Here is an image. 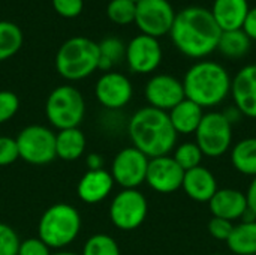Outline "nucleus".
<instances>
[{"label": "nucleus", "mask_w": 256, "mask_h": 255, "mask_svg": "<svg viewBox=\"0 0 256 255\" xmlns=\"http://www.w3.org/2000/svg\"><path fill=\"white\" fill-rule=\"evenodd\" d=\"M204 113L206 111L198 104L184 98L171 111H168V117L177 135L188 137V135H195L204 117Z\"/></svg>", "instance_id": "412c9836"}, {"label": "nucleus", "mask_w": 256, "mask_h": 255, "mask_svg": "<svg viewBox=\"0 0 256 255\" xmlns=\"http://www.w3.org/2000/svg\"><path fill=\"white\" fill-rule=\"evenodd\" d=\"M81 255H122V252L114 237L105 233H98L86 240Z\"/></svg>", "instance_id": "c85d7f7f"}, {"label": "nucleus", "mask_w": 256, "mask_h": 255, "mask_svg": "<svg viewBox=\"0 0 256 255\" xmlns=\"http://www.w3.org/2000/svg\"><path fill=\"white\" fill-rule=\"evenodd\" d=\"M136 3L130 0H111L106 6L108 18L118 26H126L135 23Z\"/></svg>", "instance_id": "c756f323"}, {"label": "nucleus", "mask_w": 256, "mask_h": 255, "mask_svg": "<svg viewBox=\"0 0 256 255\" xmlns=\"http://www.w3.org/2000/svg\"><path fill=\"white\" fill-rule=\"evenodd\" d=\"M54 65L58 75L64 80H84L98 69L99 47L88 38L74 36L60 45Z\"/></svg>", "instance_id": "39448f33"}, {"label": "nucleus", "mask_w": 256, "mask_h": 255, "mask_svg": "<svg viewBox=\"0 0 256 255\" xmlns=\"http://www.w3.org/2000/svg\"><path fill=\"white\" fill-rule=\"evenodd\" d=\"M184 170L171 155L153 158L148 162L146 183L158 194H174L182 189Z\"/></svg>", "instance_id": "2eb2a0df"}, {"label": "nucleus", "mask_w": 256, "mask_h": 255, "mask_svg": "<svg viewBox=\"0 0 256 255\" xmlns=\"http://www.w3.org/2000/svg\"><path fill=\"white\" fill-rule=\"evenodd\" d=\"M130 2H134V3H138L140 0H130Z\"/></svg>", "instance_id": "37998d69"}, {"label": "nucleus", "mask_w": 256, "mask_h": 255, "mask_svg": "<svg viewBox=\"0 0 256 255\" xmlns=\"http://www.w3.org/2000/svg\"><path fill=\"white\" fill-rule=\"evenodd\" d=\"M182 189L184 194L196 203H208L218 192V179L212 170L204 165L184 171Z\"/></svg>", "instance_id": "6ab92c4d"}, {"label": "nucleus", "mask_w": 256, "mask_h": 255, "mask_svg": "<svg viewBox=\"0 0 256 255\" xmlns=\"http://www.w3.org/2000/svg\"><path fill=\"white\" fill-rule=\"evenodd\" d=\"M94 95L104 108L122 110L132 101L134 86L124 74L110 71L100 75L96 81Z\"/></svg>", "instance_id": "4468645a"}, {"label": "nucleus", "mask_w": 256, "mask_h": 255, "mask_svg": "<svg viewBox=\"0 0 256 255\" xmlns=\"http://www.w3.org/2000/svg\"><path fill=\"white\" fill-rule=\"evenodd\" d=\"M24 35L21 29L8 20H0V62L14 57L22 47Z\"/></svg>", "instance_id": "a878e982"}, {"label": "nucleus", "mask_w": 256, "mask_h": 255, "mask_svg": "<svg viewBox=\"0 0 256 255\" xmlns=\"http://www.w3.org/2000/svg\"><path fill=\"white\" fill-rule=\"evenodd\" d=\"M232 228H234V224L222 218H212L207 224L208 234L219 242H226L228 237L231 236Z\"/></svg>", "instance_id": "72a5a7b5"}, {"label": "nucleus", "mask_w": 256, "mask_h": 255, "mask_svg": "<svg viewBox=\"0 0 256 255\" xmlns=\"http://www.w3.org/2000/svg\"><path fill=\"white\" fill-rule=\"evenodd\" d=\"M232 168L246 177H256V137H246L232 144L230 150Z\"/></svg>", "instance_id": "5701e85b"}, {"label": "nucleus", "mask_w": 256, "mask_h": 255, "mask_svg": "<svg viewBox=\"0 0 256 255\" xmlns=\"http://www.w3.org/2000/svg\"><path fill=\"white\" fill-rule=\"evenodd\" d=\"M110 219L122 231L140 228L148 213V201L140 189H122L110 203Z\"/></svg>", "instance_id": "1a4fd4ad"}, {"label": "nucleus", "mask_w": 256, "mask_h": 255, "mask_svg": "<svg viewBox=\"0 0 256 255\" xmlns=\"http://www.w3.org/2000/svg\"><path fill=\"white\" fill-rule=\"evenodd\" d=\"M222 30L210 9L188 6L177 12L170 36L174 47L186 57L202 60L218 50Z\"/></svg>", "instance_id": "f257e3e1"}, {"label": "nucleus", "mask_w": 256, "mask_h": 255, "mask_svg": "<svg viewBox=\"0 0 256 255\" xmlns=\"http://www.w3.org/2000/svg\"><path fill=\"white\" fill-rule=\"evenodd\" d=\"M20 159L30 165H46L56 155V134L44 125H28L16 135Z\"/></svg>", "instance_id": "6e6552de"}, {"label": "nucleus", "mask_w": 256, "mask_h": 255, "mask_svg": "<svg viewBox=\"0 0 256 255\" xmlns=\"http://www.w3.org/2000/svg\"><path fill=\"white\" fill-rule=\"evenodd\" d=\"M128 135L132 146L150 159L171 155L178 141L168 113L148 105L138 108L130 116Z\"/></svg>", "instance_id": "f03ea898"}, {"label": "nucleus", "mask_w": 256, "mask_h": 255, "mask_svg": "<svg viewBox=\"0 0 256 255\" xmlns=\"http://www.w3.org/2000/svg\"><path fill=\"white\" fill-rule=\"evenodd\" d=\"M252 47V41L249 36L242 30H230V32H222L219 44H218V51L226 57V59H243Z\"/></svg>", "instance_id": "393cba45"}, {"label": "nucleus", "mask_w": 256, "mask_h": 255, "mask_svg": "<svg viewBox=\"0 0 256 255\" xmlns=\"http://www.w3.org/2000/svg\"><path fill=\"white\" fill-rule=\"evenodd\" d=\"M150 158L134 146L122 149L111 162V176L122 189H138L146 183Z\"/></svg>", "instance_id": "9d476101"}, {"label": "nucleus", "mask_w": 256, "mask_h": 255, "mask_svg": "<svg viewBox=\"0 0 256 255\" xmlns=\"http://www.w3.org/2000/svg\"><path fill=\"white\" fill-rule=\"evenodd\" d=\"M232 105L240 110L244 119L256 120V63L237 71L231 83Z\"/></svg>", "instance_id": "dca6fc26"}, {"label": "nucleus", "mask_w": 256, "mask_h": 255, "mask_svg": "<svg viewBox=\"0 0 256 255\" xmlns=\"http://www.w3.org/2000/svg\"><path fill=\"white\" fill-rule=\"evenodd\" d=\"M164 59V51L159 39L148 35H136L126 45L124 60L129 69L135 74H152L154 72Z\"/></svg>", "instance_id": "f8f14e48"}, {"label": "nucleus", "mask_w": 256, "mask_h": 255, "mask_svg": "<svg viewBox=\"0 0 256 255\" xmlns=\"http://www.w3.org/2000/svg\"><path fill=\"white\" fill-rule=\"evenodd\" d=\"M20 159L16 140L8 135H0V167L12 165Z\"/></svg>", "instance_id": "473e14b6"}, {"label": "nucleus", "mask_w": 256, "mask_h": 255, "mask_svg": "<svg viewBox=\"0 0 256 255\" xmlns=\"http://www.w3.org/2000/svg\"><path fill=\"white\" fill-rule=\"evenodd\" d=\"M174 161L182 167V170L188 171L192 170L195 167L202 165L204 161V153L201 152L200 146L195 141H183V143H177L176 149L172 150Z\"/></svg>", "instance_id": "cd10ccee"}, {"label": "nucleus", "mask_w": 256, "mask_h": 255, "mask_svg": "<svg viewBox=\"0 0 256 255\" xmlns=\"http://www.w3.org/2000/svg\"><path fill=\"white\" fill-rule=\"evenodd\" d=\"M230 252L234 255H256V221L237 222L231 236L225 242Z\"/></svg>", "instance_id": "b1692460"}, {"label": "nucleus", "mask_w": 256, "mask_h": 255, "mask_svg": "<svg viewBox=\"0 0 256 255\" xmlns=\"http://www.w3.org/2000/svg\"><path fill=\"white\" fill-rule=\"evenodd\" d=\"M20 110V98L10 90H0V125L8 123Z\"/></svg>", "instance_id": "7c9ffc66"}, {"label": "nucleus", "mask_w": 256, "mask_h": 255, "mask_svg": "<svg viewBox=\"0 0 256 255\" xmlns=\"http://www.w3.org/2000/svg\"><path fill=\"white\" fill-rule=\"evenodd\" d=\"M99 65L98 69L110 72L117 63H120L126 56V45L122 39L110 36L102 39L99 44Z\"/></svg>", "instance_id": "bb28decb"}, {"label": "nucleus", "mask_w": 256, "mask_h": 255, "mask_svg": "<svg viewBox=\"0 0 256 255\" xmlns=\"http://www.w3.org/2000/svg\"><path fill=\"white\" fill-rule=\"evenodd\" d=\"M222 114L226 117V120H228L232 126L238 125V123L244 119V116L240 113V110H238L237 107H234V105H230V107L224 108V110H222Z\"/></svg>", "instance_id": "4c0bfd02"}, {"label": "nucleus", "mask_w": 256, "mask_h": 255, "mask_svg": "<svg viewBox=\"0 0 256 255\" xmlns=\"http://www.w3.org/2000/svg\"><path fill=\"white\" fill-rule=\"evenodd\" d=\"M114 185L116 183L111 173L105 168L87 170L76 185V195L86 204H98L108 198L114 189Z\"/></svg>", "instance_id": "a211bd4d"}, {"label": "nucleus", "mask_w": 256, "mask_h": 255, "mask_svg": "<svg viewBox=\"0 0 256 255\" xmlns=\"http://www.w3.org/2000/svg\"><path fill=\"white\" fill-rule=\"evenodd\" d=\"M249 9V0H214L210 12L219 29L230 32L243 27Z\"/></svg>", "instance_id": "aec40b11"}, {"label": "nucleus", "mask_w": 256, "mask_h": 255, "mask_svg": "<svg viewBox=\"0 0 256 255\" xmlns=\"http://www.w3.org/2000/svg\"><path fill=\"white\" fill-rule=\"evenodd\" d=\"M45 116L58 131L80 128L86 116V101L74 86H58L46 98Z\"/></svg>", "instance_id": "423d86ee"}, {"label": "nucleus", "mask_w": 256, "mask_h": 255, "mask_svg": "<svg viewBox=\"0 0 256 255\" xmlns=\"http://www.w3.org/2000/svg\"><path fill=\"white\" fill-rule=\"evenodd\" d=\"M255 137H256V125H255Z\"/></svg>", "instance_id": "c03bdc74"}, {"label": "nucleus", "mask_w": 256, "mask_h": 255, "mask_svg": "<svg viewBox=\"0 0 256 255\" xmlns=\"http://www.w3.org/2000/svg\"><path fill=\"white\" fill-rule=\"evenodd\" d=\"M20 243L16 231L10 225L0 222V255H16Z\"/></svg>", "instance_id": "2f4dec72"}, {"label": "nucleus", "mask_w": 256, "mask_h": 255, "mask_svg": "<svg viewBox=\"0 0 256 255\" xmlns=\"http://www.w3.org/2000/svg\"><path fill=\"white\" fill-rule=\"evenodd\" d=\"M104 164H105L104 156L99 155V153H90L86 158V165H87L88 170H102Z\"/></svg>", "instance_id": "ea45409f"}, {"label": "nucleus", "mask_w": 256, "mask_h": 255, "mask_svg": "<svg viewBox=\"0 0 256 255\" xmlns=\"http://www.w3.org/2000/svg\"><path fill=\"white\" fill-rule=\"evenodd\" d=\"M81 231V215L68 203L50 206L38 222V237L50 249H63L78 237Z\"/></svg>", "instance_id": "20e7f679"}, {"label": "nucleus", "mask_w": 256, "mask_h": 255, "mask_svg": "<svg viewBox=\"0 0 256 255\" xmlns=\"http://www.w3.org/2000/svg\"><path fill=\"white\" fill-rule=\"evenodd\" d=\"M207 204L213 218H222L232 224L240 222L249 209L246 194L236 188H219Z\"/></svg>", "instance_id": "f3484780"}, {"label": "nucleus", "mask_w": 256, "mask_h": 255, "mask_svg": "<svg viewBox=\"0 0 256 255\" xmlns=\"http://www.w3.org/2000/svg\"><path fill=\"white\" fill-rule=\"evenodd\" d=\"M51 249L39 239V237H28L21 240L18 254L16 255H51Z\"/></svg>", "instance_id": "c9c22d12"}, {"label": "nucleus", "mask_w": 256, "mask_h": 255, "mask_svg": "<svg viewBox=\"0 0 256 255\" xmlns=\"http://www.w3.org/2000/svg\"><path fill=\"white\" fill-rule=\"evenodd\" d=\"M210 255H228V254H222V252H213V254Z\"/></svg>", "instance_id": "79ce46f5"}, {"label": "nucleus", "mask_w": 256, "mask_h": 255, "mask_svg": "<svg viewBox=\"0 0 256 255\" xmlns=\"http://www.w3.org/2000/svg\"><path fill=\"white\" fill-rule=\"evenodd\" d=\"M182 83L188 99L202 110H213L230 98L232 77L222 63L202 59L184 72Z\"/></svg>", "instance_id": "7ed1b4c3"}, {"label": "nucleus", "mask_w": 256, "mask_h": 255, "mask_svg": "<svg viewBox=\"0 0 256 255\" xmlns=\"http://www.w3.org/2000/svg\"><path fill=\"white\" fill-rule=\"evenodd\" d=\"M246 200H248V207L256 215V177H254L246 189Z\"/></svg>", "instance_id": "58836bf2"}, {"label": "nucleus", "mask_w": 256, "mask_h": 255, "mask_svg": "<svg viewBox=\"0 0 256 255\" xmlns=\"http://www.w3.org/2000/svg\"><path fill=\"white\" fill-rule=\"evenodd\" d=\"M195 143L206 158L219 159L230 153L234 144V126L226 120L222 111L210 110L204 113L195 132Z\"/></svg>", "instance_id": "0eeeda50"}, {"label": "nucleus", "mask_w": 256, "mask_h": 255, "mask_svg": "<svg viewBox=\"0 0 256 255\" xmlns=\"http://www.w3.org/2000/svg\"><path fill=\"white\" fill-rule=\"evenodd\" d=\"M242 30L249 36L250 41H256V6L249 9V14L244 20Z\"/></svg>", "instance_id": "e433bc0d"}, {"label": "nucleus", "mask_w": 256, "mask_h": 255, "mask_svg": "<svg viewBox=\"0 0 256 255\" xmlns=\"http://www.w3.org/2000/svg\"><path fill=\"white\" fill-rule=\"evenodd\" d=\"M249 255H254V254H249Z\"/></svg>", "instance_id": "a18cd8bd"}, {"label": "nucleus", "mask_w": 256, "mask_h": 255, "mask_svg": "<svg viewBox=\"0 0 256 255\" xmlns=\"http://www.w3.org/2000/svg\"><path fill=\"white\" fill-rule=\"evenodd\" d=\"M51 255H81V254H75V252H70V251H57V252H52Z\"/></svg>", "instance_id": "a19ab883"}, {"label": "nucleus", "mask_w": 256, "mask_h": 255, "mask_svg": "<svg viewBox=\"0 0 256 255\" xmlns=\"http://www.w3.org/2000/svg\"><path fill=\"white\" fill-rule=\"evenodd\" d=\"M144 96L148 107L162 110L165 113L171 111L177 104H180L186 98L182 80L171 74L153 75L146 83Z\"/></svg>", "instance_id": "ddd939ff"}, {"label": "nucleus", "mask_w": 256, "mask_h": 255, "mask_svg": "<svg viewBox=\"0 0 256 255\" xmlns=\"http://www.w3.org/2000/svg\"><path fill=\"white\" fill-rule=\"evenodd\" d=\"M176 15L177 12L168 0H140L136 3L135 24L142 35L159 39L170 35Z\"/></svg>", "instance_id": "9b49d317"}, {"label": "nucleus", "mask_w": 256, "mask_h": 255, "mask_svg": "<svg viewBox=\"0 0 256 255\" xmlns=\"http://www.w3.org/2000/svg\"><path fill=\"white\" fill-rule=\"evenodd\" d=\"M87 140L80 128L62 129L56 134V155L62 161L72 162L82 158Z\"/></svg>", "instance_id": "4be33fe9"}, {"label": "nucleus", "mask_w": 256, "mask_h": 255, "mask_svg": "<svg viewBox=\"0 0 256 255\" xmlns=\"http://www.w3.org/2000/svg\"><path fill=\"white\" fill-rule=\"evenodd\" d=\"M54 11L64 18H75L84 9V0H51Z\"/></svg>", "instance_id": "f704fd0d"}]
</instances>
